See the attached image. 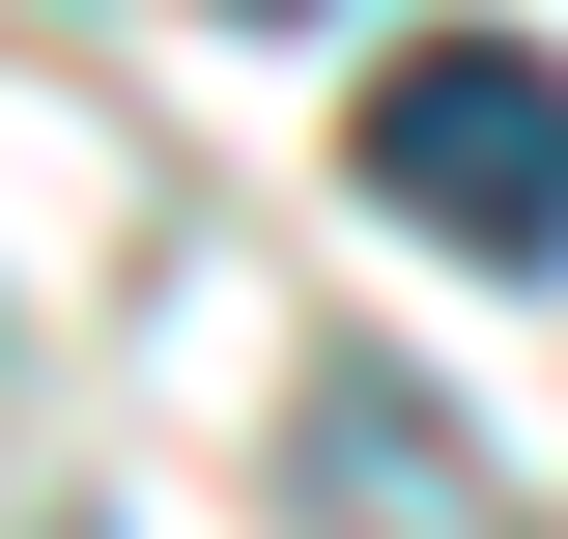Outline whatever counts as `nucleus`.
Returning a JSON list of instances; mask_svg holds the SVG:
<instances>
[{
  "mask_svg": "<svg viewBox=\"0 0 568 539\" xmlns=\"http://www.w3.org/2000/svg\"><path fill=\"white\" fill-rule=\"evenodd\" d=\"M342 171H369V200L426 227V256L540 284V256H568V58H511V29H426V58H369Z\"/></svg>",
  "mask_w": 568,
  "mask_h": 539,
  "instance_id": "f257e3e1",
  "label": "nucleus"
},
{
  "mask_svg": "<svg viewBox=\"0 0 568 539\" xmlns=\"http://www.w3.org/2000/svg\"><path fill=\"white\" fill-rule=\"evenodd\" d=\"M313 482H342L369 539H511V482H484V455H426V426L369 398V369H313Z\"/></svg>",
  "mask_w": 568,
  "mask_h": 539,
  "instance_id": "f03ea898",
  "label": "nucleus"
}]
</instances>
